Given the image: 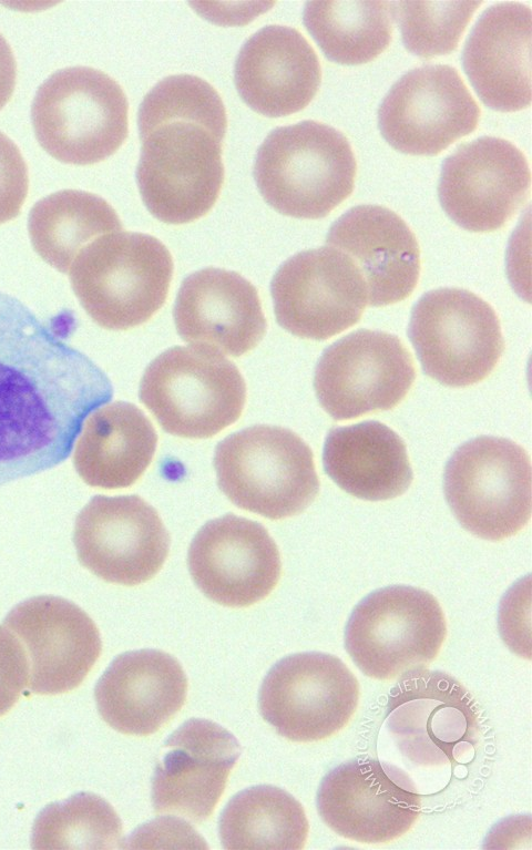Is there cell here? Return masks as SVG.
I'll list each match as a JSON object with an SVG mask.
<instances>
[{
	"label": "cell",
	"instance_id": "obj_1",
	"mask_svg": "<svg viewBox=\"0 0 532 850\" xmlns=\"http://www.w3.org/2000/svg\"><path fill=\"white\" fill-rule=\"evenodd\" d=\"M112 396L62 325L0 291V485L66 460L86 417Z\"/></svg>",
	"mask_w": 532,
	"mask_h": 850
},
{
	"label": "cell",
	"instance_id": "obj_2",
	"mask_svg": "<svg viewBox=\"0 0 532 850\" xmlns=\"http://www.w3.org/2000/svg\"><path fill=\"white\" fill-rule=\"evenodd\" d=\"M377 737L386 775L402 789L434 796L469 776L481 744L479 711L452 676L427 667L399 676Z\"/></svg>",
	"mask_w": 532,
	"mask_h": 850
},
{
	"label": "cell",
	"instance_id": "obj_3",
	"mask_svg": "<svg viewBox=\"0 0 532 850\" xmlns=\"http://www.w3.org/2000/svg\"><path fill=\"white\" fill-rule=\"evenodd\" d=\"M357 163L347 137L316 121L273 130L260 144L254 177L277 212L306 219L327 216L352 192Z\"/></svg>",
	"mask_w": 532,
	"mask_h": 850
},
{
	"label": "cell",
	"instance_id": "obj_4",
	"mask_svg": "<svg viewBox=\"0 0 532 850\" xmlns=\"http://www.w3.org/2000/svg\"><path fill=\"white\" fill-rule=\"evenodd\" d=\"M69 272L86 314L103 328L125 330L146 322L163 306L173 260L157 238L120 231L88 244Z\"/></svg>",
	"mask_w": 532,
	"mask_h": 850
},
{
	"label": "cell",
	"instance_id": "obj_5",
	"mask_svg": "<svg viewBox=\"0 0 532 850\" xmlns=\"http://www.w3.org/2000/svg\"><path fill=\"white\" fill-rule=\"evenodd\" d=\"M129 104L120 84L104 72L71 66L38 89L31 122L39 144L54 158L90 165L114 154L127 136Z\"/></svg>",
	"mask_w": 532,
	"mask_h": 850
},
{
	"label": "cell",
	"instance_id": "obj_6",
	"mask_svg": "<svg viewBox=\"0 0 532 850\" xmlns=\"http://www.w3.org/2000/svg\"><path fill=\"white\" fill-rule=\"evenodd\" d=\"M225 134L197 121L174 119L140 133L136 182L147 211L167 224L206 215L224 182Z\"/></svg>",
	"mask_w": 532,
	"mask_h": 850
},
{
	"label": "cell",
	"instance_id": "obj_7",
	"mask_svg": "<svg viewBox=\"0 0 532 850\" xmlns=\"http://www.w3.org/2000/svg\"><path fill=\"white\" fill-rule=\"evenodd\" d=\"M214 467L219 489L235 505L272 520L300 513L319 491L310 448L282 427L231 434L217 444Z\"/></svg>",
	"mask_w": 532,
	"mask_h": 850
},
{
	"label": "cell",
	"instance_id": "obj_8",
	"mask_svg": "<svg viewBox=\"0 0 532 850\" xmlns=\"http://www.w3.org/2000/svg\"><path fill=\"white\" fill-rule=\"evenodd\" d=\"M140 400L164 431L209 438L234 423L244 409L246 385L223 355L201 347H173L145 369Z\"/></svg>",
	"mask_w": 532,
	"mask_h": 850
},
{
	"label": "cell",
	"instance_id": "obj_9",
	"mask_svg": "<svg viewBox=\"0 0 532 850\" xmlns=\"http://www.w3.org/2000/svg\"><path fill=\"white\" fill-rule=\"evenodd\" d=\"M443 487L458 521L479 537L503 540L530 520V458L509 439L479 437L460 446L446 465Z\"/></svg>",
	"mask_w": 532,
	"mask_h": 850
},
{
	"label": "cell",
	"instance_id": "obj_10",
	"mask_svg": "<svg viewBox=\"0 0 532 850\" xmlns=\"http://www.w3.org/2000/svg\"><path fill=\"white\" fill-rule=\"evenodd\" d=\"M446 635L443 611L430 593L393 585L358 603L346 625L345 647L366 676L386 680L427 667Z\"/></svg>",
	"mask_w": 532,
	"mask_h": 850
},
{
	"label": "cell",
	"instance_id": "obj_11",
	"mask_svg": "<svg viewBox=\"0 0 532 850\" xmlns=\"http://www.w3.org/2000/svg\"><path fill=\"white\" fill-rule=\"evenodd\" d=\"M408 336L424 373L454 388L485 379L504 349L493 308L460 288L421 296L412 308Z\"/></svg>",
	"mask_w": 532,
	"mask_h": 850
},
{
	"label": "cell",
	"instance_id": "obj_12",
	"mask_svg": "<svg viewBox=\"0 0 532 850\" xmlns=\"http://www.w3.org/2000/svg\"><path fill=\"white\" fill-rule=\"evenodd\" d=\"M359 684L336 656L307 652L277 662L265 676L258 707L276 731L309 743L339 731L355 714Z\"/></svg>",
	"mask_w": 532,
	"mask_h": 850
},
{
	"label": "cell",
	"instance_id": "obj_13",
	"mask_svg": "<svg viewBox=\"0 0 532 850\" xmlns=\"http://www.w3.org/2000/svg\"><path fill=\"white\" fill-rule=\"evenodd\" d=\"M415 378L411 355L397 336L361 329L323 352L314 388L328 414L349 420L392 409L406 397Z\"/></svg>",
	"mask_w": 532,
	"mask_h": 850
},
{
	"label": "cell",
	"instance_id": "obj_14",
	"mask_svg": "<svg viewBox=\"0 0 532 850\" xmlns=\"http://www.w3.org/2000/svg\"><path fill=\"white\" fill-rule=\"evenodd\" d=\"M270 293L277 322L297 337L315 340L354 326L368 305L359 270L329 246L288 258L275 273Z\"/></svg>",
	"mask_w": 532,
	"mask_h": 850
},
{
	"label": "cell",
	"instance_id": "obj_15",
	"mask_svg": "<svg viewBox=\"0 0 532 850\" xmlns=\"http://www.w3.org/2000/svg\"><path fill=\"white\" fill-rule=\"evenodd\" d=\"M480 107L459 72L446 64L405 73L378 110L383 139L397 151L437 155L477 129Z\"/></svg>",
	"mask_w": 532,
	"mask_h": 850
},
{
	"label": "cell",
	"instance_id": "obj_16",
	"mask_svg": "<svg viewBox=\"0 0 532 850\" xmlns=\"http://www.w3.org/2000/svg\"><path fill=\"white\" fill-rule=\"evenodd\" d=\"M531 173L524 154L511 142L482 136L448 156L438 195L446 214L477 233L502 228L529 197Z\"/></svg>",
	"mask_w": 532,
	"mask_h": 850
},
{
	"label": "cell",
	"instance_id": "obj_17",
	"mask_svg": "<svg viewBox=\"0 0 532 850\" xmlns=\"http://www.w3.org/2000/svg\"><path fill=\"white\" fill-rule=\"evenodd\" d=\"M73 541L84 567L127 586L152 578L170 550L161 518L137 495L93 496L76 516Z\"/></svg>",
	"mask_w": 532,
	"mask_h": 850
},
{
	"label": "cell",
	"instance_id": "obj_18",
	"mask_svg": "<svg viewBox=\"0 0 532 850\" xmlns=\"http://www.w3.org/2000/svg\"><path fill=\"white\" fill-rule=\"evenodd\" d=\"M28 659V686L57 695L76 688L98 660L102 643L91 617L58 596H37L14 606L3 621Z\"/></svg>",
	"mask_w": 532,
	"mask_h": 850
},
{
	"label": "cell",
	"instance_id": "obj_19",
	"mask_svg": "<svg viewBox=\"0 0 532 850\" xmlns=\"http://www.w3.org/2000/svg\"><path fill=\"white\" fill-rule=\"evenodd\" d=\"M197 587L212 601L245 607L265 598L280 576V556L267 530L227 514L194 536L187 556Z\"/></svg>",
	"mask_w": 532,
	"mask_h": 850
},
{
	"label": "cell",
	"instance_id": "obj_20",
	"mask_svg": "<svg viewBox=\"0 0 532 850\" xmlns=\"http://www.w3.org/2000/svg\"><path fill=\"white\" fill-rule=\"evenodd\" d=\"M164 747L168 751L152 778L154 811L194 822L206 820L239 758V743L216 723L192 718L167 738Z\"/></svg>",
	"mask_w": 532,
	"mask_h": 850
},
{
	"label": "cell",
	"instance_id": "obj_21",
	"mask_svg": "<svg viewBox=\"0 0 532 850\" xmlns=\"http://www.w3.org/2000/svg\"><path fill=\"white\" fill-rule=\"evenodd\" d=\"M323 821L339 836L385 843L406 833L417 820L420 796L396 785L379 761L357 758L330 770L317 792Z\"/></svg>",
	"mask_w": 532,
	"mask_h": 850
},
{
	"label": "cell",
	"instance_id": "obj_22",
	"mask_svg": "<svg viewBox=\"0 0 532 850\" xmlns=\"http://www.w3.org/2000/svg\"><path fill=\"white\" fill-rule=\"evenodd\" d=\"M173 317L184 341L233 357L255 348L267 328L253 284L238 273L212 267L183 280Z\"/></svg>",
	"mask_w": 532,
	"mask_h": 850
},
{
	"label": "cell",
	"instance_id": "obj_23",
	"mask_svg": "<svg viewBox=\"0 0 532 850\" xmlns=\"http://www.w3.org/2000/svg\"><path fill=\"white\" fill-rule=\"evenodd\" d=\"M326 244L347 255L366 286L368 305L387 306L407 298L420 274L417 238L389 208L359 205L329 228Z\"/></svg>",
	"mask_w": 532,
	"mask_h": 850
},
{
	"label": "cell",
	"instance_id": "obj_24",
	"mask_svg": "<svg viewBox=\"0 0 532 850\" xmlns=\"http://www.w3.org/2000/svg\"><path fill=\"white\" fill-rule=\"evenodd\" d=\"M235 85L255 112L278 117L305 109L321 80L318 57L294 28L267 25L242 45L235 62Z\"/></svg>",
	"mask_w": 532,
	"mask_h": 850
},
{
	"label": "cell",
	"instance_id": "obj_25",
	"mask_svg": "<svg viewBox=\"0 0 532 850\" xmlns=\"http://www.w3.org/2000/svg\"><path fill=\"white\" fill-rule=\"evenodd\" d=\"M531 9L508 1L483 11L469 34L462 62L481 101L500 112L531 103Z\"/></svg>",
	"mask_w": 532,
	"mask_h": 850
},
{
	"label": "cell",
	"instance_id": "obj_26",
	"mask_svg": "<svg viewBox=\"0 0 532 850\" xmlns=\"http://www.w3.org/2000/svg\"><path fill=\"white\" fill-rule=\"evenodd\" d=\"M187 678L181 664L157 649L119 655L98 680V711L113 729L136 736L157 731L182 708Z\"/></svg>",
	"mask_w": 532,
	"mask_h": 850
},
{
	"label": "cell",
	"instance_id": "obj_27",
	"mask_svg": "<svg viewBox=\"0 0 532 850\" xmlns=\"http://www.w3.org/2000/svg\"><path fill=\"white\" fill-rule=\"evenodd\" d=\"M326 473L347 493L368 501L399 496L412 482L406 444L378 421L329 431L323 453Z\"/></svg>",
	"mask_w": 532,
	"mask_h": 850
},
{
	"label": "cell",
	"instance_id": "obj_28",
	"mask_svg": "<svg viewBox=\"0 0 532 850\" xmlns=\"http://www.w3.org/2000/svg\"><path fill=\"white\" fill-rule=\"evenodd\" d=\"M156 443V432L143 411L115 401L95 410L82 427L74 468L91 487L126 488L150 465Z\"/></svg>",
	"mask_w": 532,
	"mask_h": 850
},
{
	"label": "cell",
	"instance_id": "obj_29",
	"mask_svg": "<svg viewBox=\"0 0 532 850\" xmlns=\"http://www.w3.org/2000/svg\"><path fill=\"white\" fill-rule=\"evenodd\" d=\"M28 231L37 254L59 272L68 273L88 244L122 231V224L102 197L79 190H62L33 205Z\"/></svg>",
	"mask_w": 532,
	"mask_h": 850
},
{
	"label": "cell",
	"instance_id": "obj_30",
	"mask_svg": "<svg viewBox=\"0 0 532 850\" xmlns=\"http://www.w3.org/2000/svg\"><path fill=\"white\" fill-rule=\"evenodd\" d=\"M303 806L285 790L259 785L235 795L224 808L219 839L225 849H303L308 836Z\"/></svg>",
	"mask_w": 532,
	"mask_h": 850
},
{
	"label": "cell",
	"instance_id": "obj_31",
	"mask_svg": "<svg viewBox=\"0 0 532 850\" xmlns=\"http://www.w3.org/2000/svg\"><path fill=\"white\" fill-rule=\"evenodd\" d=\"M304 24L324 54L339 64L370 62L390 44L393 1H309Z\"/></svg>",
	"mask_w": 532,
	"mask_h": 850
},
{
	"label": "cell",
	"instance_id": "obj_32",
	"mask_svg": "<svg viewBox=\"0 0 532 850\" xmlns=\"http://www.w3.org/2000/svg\"><path fill=\"white\" fill-rule=\"evenodd\" d=\"M122 823L103 798L80 792L47 806L37 817L31 843L34 849L122 848Z\"/></svg>",
	"mask_w": 532,
	"mask_h": 850
},
{
	"label": "cell",
	"instance_id": "obj_33",
	"mask_svg": "<svg viewBox=\"0 0 532 850\" xmlns=\"http://www.w3.org/2000/svg\"><path fill=\"white\" fill-rule=\"evenodd\" d=\"M481 1H396L402 42L422 59L449 54L459 41Z\"/></svg>",
	"mask_w": 532,
	"mask_h": 850
},
{
	"label": "cell",
	"instance_id": "obj_34",
	"mask_svg": "<svg viewBox=\"0 0 532 850\" xmlns=\"http://www.w3.org/2000/svg\"><path fill=\"white\" fill-rule=\"evenodd\" d=\"M174 119L202 122L226 133V111L219 94L209 83L195 75H170L151 89L139 109V133L156 123Z\"/></svg>",
	"mask_w": 532,
	"mask_h": 850
},
{
	"label": "cell",
	"instance_id": "obj_35",
	"mask_svg": "<svg viewBox=\"0 0 532 850\" xmlns=\"http://www.w3.org/2000/svg\"><path fill=\"white\" fill-rule=\"evenodd\" d=\"M28 184L27 164L18 146L0 131V224L19 215Z\"/></svg>",
	"mask_w": 532,
	"mask_h": 850
},
{
	"label": "cell",
	"instance_id": "obj_36",
	"mask_svg": "<svg viewBox=\"0 0 532 850\" xmlns=\"http://www.w3.org/2000/svg\"><path fill=\"white\" fill-rule=\"evenodd\" d=\"M28 659L18 638L0 626V716L18 701L28 685Z\"/></svg>",
	"mask_w": 532,
	"mask_h": 850
},
{
	"label": "cell",
	"instance_id": "obj_37",
	"mask_svg": "<svg viewBox=\"0 0 532 850\" xmlns=\"http://www.w3.org/2000/svg\"><path fill=\"white\" fill-rule=\"evenodd\" d=\"M17 76V64L7 40L0 34V110L11 98Z\"/></svg>",
	"mask_w": 532,
	"mask_h": 850
}]
</instances>
